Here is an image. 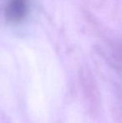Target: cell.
Segmentation results:
<instances>
[{"label": "cell", "mask_w": 122, "mask_h": 123, "mask_svg": "<svg viewBox=\"0 0 122 123\" xmlns=\"http://www.w3.org/2000/svg\"><path fill=\"white\" fill-rule=\"evenodd\" d=\"M29 0H6L4 16L8 22L19 23L29 13Z\"/></svg>", "instance_id": "cell-1"}]
</instances>
